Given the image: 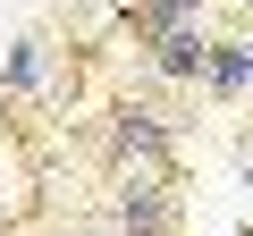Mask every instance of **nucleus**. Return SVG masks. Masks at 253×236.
<instances>
[{
	"label": "nucleus",
	"mask_w": 253,
	"mask_h": 236,
	"mask_svg": "<svg viewBox=\"0 0 253 236\" xmlns=\"http://www.w3.org/2000/svg\"><path fill=\"white\" fill-rule=\"evenodd\" d=\"M203 84H211L219 101H245V93H253V34L219 42V51H211V76H203Z\"/></svg>",
	"instance_id": "obj_4"
},
{
	"label": "nucleus",
	"mask_w": 253,
	"mask_h": 236,
	"mask_svg": "<svg viewBox=\"0 0 253 236\" xmlns=\"http://www.w3.org/2000/svg\"><path fill=\"white\" fill-rule=\"evenodd\" d=\"M203 9H211V0H135V34L152 42L169 26H203Z\"/></svg>",
	"instance_id": "obj_5"
},
{
	"label": "nucleus",
	"mask_w": 253,
	"mask_h": 236,
	"mask_svg": "<svg viewBox=\"0 0 253 236\" xmlns=\"http://www.w3.org/2000/svg\"><path fill=\"white\" fill-rule=\"evenodd\" d=\"M110 152H118L126 177H169V118L144 110V101H126V110L110 118Z\"/></svg>",
	"instance_id": "obj_1"
},
{
	"label": "nucleus",
	"mask_w": 253,
	"mask_h": 236,
	"mask_svg": "<svg viewBox=\"0 0 253 236\" xmlns=\"http://www.w3.org/2000/svg\"><path fill=\"white\" fill-rule=\"evenodd\" d=\"M0 84H9V93H42V42H17L9 68H0Z\"/></svg>",
	"instance_id": "obj_6"
},
{
	"label": "nucleus",
	"mask_w": 253,
	"mask_h": 236,
	"mask_svg": "<svg viewBox=\"0 0 253 236\" xmlns=\"http://www.w3.org/2000/svg\"><path fill=\"white\" fill-rule=\"evenodd\" d=\"M245 9H253V0H245Z\"/></svg>",
	"instance_id": "obj_8"
},
{
	"label": "nucleus",
	"mask_w": 253,
	"mask_h": 236,
	"mask_svg": "<svg viewBox=\"0 0 253 236\" xmlns=\"http://www.w3.org/2000/svg\"><path fill=\"white\" fill-rule=\"evenodd\" d=\"M211 34L203 26H169V34H152V76H169V84H203L211 76Z\"/></svg>",
	"instance_id": "obj_3"
},
{
	"label": "nucleus",
	"mask_w": 253,
	"mask_h": 236,
	"mask_svg": "<svg viewBox=\"0 0 253 236\" xmlns=\"http://www.w3.org/2000/svg\"><path fill=\"white\" fill-rule=\"evenodd\" d=\"M245 186H253V160H245Z\"/></svg>",
	"instance_id": "obj_7"
},
{
	"label": "nucleus",
	"mask_w": 253,
	"mask_h": 236,
	"mask_svg": "<svg viewBox=\"0 0 253 236\" xmlns=\"http://www.w3.org/2000/svg\"><path fill=\"white\" fill-rule=\"evenodd\" d=\"M118 236H169V177H118Z\"/></svg>",
	"instance_id": "obj_2"
}]
</instances>
